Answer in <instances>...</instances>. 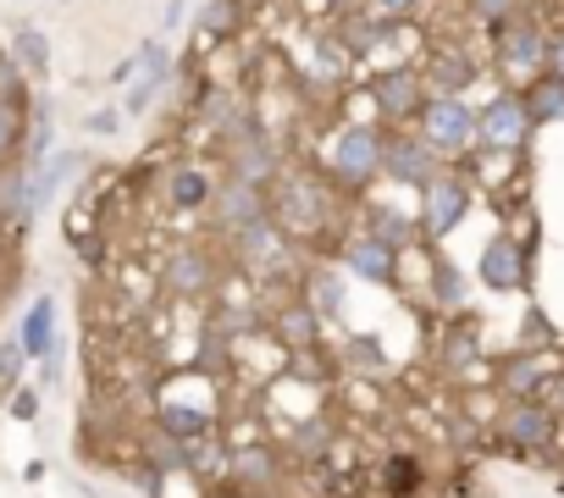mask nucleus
I'll use <instances>...</instances> for the list:
<instances>
[{
	"mask_svg": "<svg viewBox=\"0 0 564 498\" xmlns=\"http://www.w3.org/2000/svg\"><path fill=\"white\" fill-rule=\"evenodd\" d=\"M547 34H553V23H542V12L525 0L503 29H492V78L503 89L536 84L547 73Z\"/></svg>",
	"mask_w": 564,
	"mask_h": 498,
	"instance_id": "nucleus-1",
	"label": "nucleus"
},
{
	"mask_svg": "<svg viewBox=\"0 0 564 498\" xmlns=\"http://www.w3.org/2000/svg\"><path fill=\"white\" fill-rule=\"evenodd\" d=\"M432 294H437V305H459V300H465V278H459L448 261H437V267H432Z\"/></svg>",
	"mask_w": 564,
	"mask_h": 498,
	"instance_id": "nucleus-36",
	"label": "nucleus"
},
{
	"mask_svg": "<svg viewBox=\"0 0 564 498\" xmlns=\"http://www.w3.org/2000/svg\"><path fill=\"white\" fill-rule=\"evenodd\" d=\"M84 166H89L84 150H62V155H51V161H34V210H45Z\"/></svg>",
	"mask_w": 564,
	"mask_h": 498,
	"instance_id": "nucleus-18",
	"label": "nucleus"
},
{
	"mask_svg": "<svg viewBox=\"0 0 564 498\" xmlns=\"http://www.w3.org/2000/svg\"><path fill=\"white\" fill-rule=\"evenodd\" d=\"M481 289H492V294H514V289H525L531 283V256H525V243H514L509 232L503 238H492L487 249H481Z\"/></svg>",
	"mask_w": 564,
	"mask_h": 498,
	"instance_id": "nucleus-12",
	"label": "nucleus"
},
{
	"mask_svg": "<svg viewBox=\"0 0 564 498\" xmlns=\"http://www.w3.org/2000/svg\"><path fill=\"white\" fill-rule=\"evenodd\" d=\"M520 95H525V106H531L536 128H542V122H564V78L542 73V78H536V84H525Z\"/></svg>",
	"mask_w": 564,
	"mask_h": 498,
	"instance_id": "nucleus-27",
	"label": "nucleus"
},
{
	"mask_svg": "<svg viewBox=\"0 0 564 498\" xmlns=\"http://www.w3.org/2000/svg\"><path fill=\"white\" fill-rule=\"evenodd\" d=\"M366 89H371V100H377L382 122H415V117H421V106L432 100L426 73H421L415 62H404V67H382L377 78H366Z\"/></svg>",
	"mask_w": 564,
	"mask_h": 498,
	"instance_id": "nucleus-5",
	"label": "nucleus"
},
{
	"mask_svg": "<svg viewBox=\"0 0 564 498\" xmlns=\"http://www.w3.org/2000/svg\"><path fill=\"white\" fill-rule=\"evenodd\" d=\"M377 487H382L388 498H410V492L426 487V465H421L415 454H388L382 470H377Z\"/></svg>",
	"mask_w": 564,
	"mask_h": 498,
	"instance_id": "nucleus-25",
	"label": "nucleus"
},
{
	"mask_svg": "<svg viewBox=\"0 0 564 498\" xmlns=\"http://www.w3.org/2000/svg\"><path fill=\"white\" fill-rule=\"evenodd\" d=\"M476 349H481V344H476V327H470V322H459V327H454V333L443 338V349H437V360H443L448 371H465V366L476 360Z\"/></svg>",
	"mask_w": 564,
	"mask_h": 498,
	"instance_id": "nucleus-31",
	"label": "nucleus"
},
{
	"mask_svg": "<svg viewBox=\"0 0 564 498\" xmlns=\"http://www.w3.org/2000/svg\"><path fill=\"white\" fill-rule=\"evenodd\" d=\"M12 56L29 78H51V34L40 23H18L12 29Z\"/></svg>",
	"mask_w": 564,
	"mask_h": 498,
	"instance_id": "nucleus-24",
	"label": "nucleus"
},
{
	"mask_svg": "<svg viewBox=\"0 0 564 498\" xmlns=\"http://www.w3.org/2000/svg\"><path fill=\"white\" fill-rule=\"evenodd\" d=\"M366 7H371L377 18H388V23H410V18L426 7V0H366Z\"/></svg>",
	"mask_w": 564,
	"mask_h": 498,
	"instance_id": "nucleus-40",
	"label": "nucleus"
},
{
	"mask_svg": "<svg viewBox=\"0 0 564 498\" xmlns=\"http://www.w3.org/2000/svg\"><path fill=\"white\" fill-rule=\"evenodd\" d=\"M161 432H172V437H183V443H194V437H205V432H216V421H210V410H188V404H166V410H161Z\"/></svg>",
	"mask_w": 564,
	"mask_h": 498,
	"instance_id": "nucleus-29",
	"label": "nucleus"
},
{
	"mask_svg": "<svg viewBox=\"0 0 564 498\" xmlns=\"http://www.w3.org/2000/svg\"><path fill=\"white\" fill-rule=\"evenodd\" d=\"M547 73L564 78V23H553V34H547Z\"/></svg>",
	"mask_w": 564,
	"mask_h": 498,
	"instance_id": "nucleus-42",
	"label": "nucleus"
},
{
	"mask_svg": "<svg viewBox=\"0 0 564 498\" xmlns=\"http://www.w3.org/2000/svg\"><path fill=\"white\" fill-rule=\"evenodd\" d=\"M470 177L465 172H437L426 188H421V232L426 238H448L459 221H465V210H470Z\"/></svg>",
	"mask_w": 564,
	"mask_h": 498,
	"instance_id": "nucleus-6",
	"label": "nucleus"
},
{
	"mask_svg": "<svg viewBox=\"0 0 564 498\" xmlns=\"http://www.w3.org/2000/svg\"><path fill=\"white\" fill-rule=\"evenodd\" d=\"M243 12H249V0H210V7L199 12V40H232L243 29Z\"/></svg>",
	"mask_w": 564,
	"mask_h": 498,
	"instance_id": "nucleus-26",
	"label": "nucleus"
},
{
	"mask_svg": "<svg viewBox=\"0 0 564 498\" xmlns=\"http://www.w3.org/2000/svg\"><path fill=\"white\" fill-rule=\"evenodd\" d=\"M172 84V56H166V45H155V56H150V67L128 84V100H122V111L128 117H144L155 100H161V89Z\"/></svg>",
	"mask_w": 564,
	"mask_h": 498,
	"instance_id": "nucleus-19",
	"label": "nucleus"
},
{
	"mask_svg": "<svg viewBox=\"0 0 564 498\" xmlns=\"http://www.w3.org/2000/svg\"><path fill=\"white\" fill-rule=\"evenodd\" d=\"M333 443H338V432H327V421H316V415L294 426V448H300L305 459H322V454H327Z\"/></svg>",
	"mask_w": 564,
	"mask_h": 498,
	"instance_id": "nucleus-32",
	"label": "nucleus"
},
{
	"mask_svg": "<svg viewBox=\"0 0 564 498\" xmlns=\"http://www.w3.org/2000/svg\"><path fill=\"white\" fill-rule=\"evenodd\" d=\"M183 23V0H166V12H161V29H177Z\"/></svg>",
	"mask_w": 564,
	"mask_h": 498,
	"instance_id": "nucleus-45",
	"label": "nucleus"
},
{
	"mask_svg": "<svg viewBox=\"0 0 564 498\" xmlns=\"http://www.w3.org/2000/svg\"><path fill=\"white\" fill-rule=\"evenodd\" d=\"M216 221H221V232L232 238L238 227H249L254 216H265L271 210V194H265V183H249V177H238V172H227V183H216Z\"/></svg>",
	"mask_w": 564,
	"mask_h": 498,
	"instance_id": "nucleus-11",
	"label": "nucleus"
},
{
	"mask_svg": "<svg viewBox=\"0 0 564 498\" xmlns=\"http://www.w3.org/2000/svg\"><path fill=\"white\" fill-rule=\"evenodd\" d=\"M18 338H23V349H29V360H45V355H56V305L51 300H34L29 305V316H23V327H18Z\"/></svg>",
	"mask_w": 564,
	"mask_h": 498,
	"instance_id": "nucleus-22",
	"label": "nucleus"
},
{
	"mask_svg": "<svg viewBox=\"0 0 564 498\" xmlns=\"http://www.w3.org/2000/svg\"><path fill=\"white\" fill-rule=\"evenodd\" d=\"M210 199H216V177L205 166H194V161L172 166V177H166V205L172 210H205Z\"/></svg>",
	"mask_w": 564,
	"mask_h": 498,
	"instance_id": "nucleus-17",
	"label": "nucleus"
},
{
	"mask_svg": "<svg viewBox=\"0 0 564 498\" xmlns=\"http://www.w3.org/2000/svg\"><path fill=\"white\" fill-rule=\"evenodd\" d=\"M29 366V349H23V338H7L0 344V382H18V371Z\"/></svg>",
	"mask_w": 564,
	"mask_h": 498,
	"instance_id": "nucleus-39",
	"label": "nucleus"
},
{
	"mask_svg": "<svg viewBox=\"0 0 564 498\" xmlns=\"http://www.w3.org/2000/svg\"><path fill=\"white\" fill-rule=\"evenodd\" d=\"M0 100H18V106L29 100V73L18 67V56H12V62L0 56Z\"/></svg>",
	"mask_w": 564,
	"mask_h": 498,
	"instance_id": "nucleus-37",
	"label": "nucleus"
},
{
	"mask_svg": "<svg viewBox=\"0 0 564 498\" xmlns=\"http://www.w3.org/2000/svg\"><path fill=\"white\" fill-rule=\"evenodd\" d=\"M476 122H481V150H492V155H520L531 144V133H536V117H531L525 95L503 89V84L481 100Z\"/></svg>",
	"mask_w": 564,
	"mask_h": 498,
	"instance_id": "nucleus-4",
	"label": "nucleus"
},
{
	"mask_svg": "<svg viewBox=\"0 0 564 498\" xmlns=\"http://www.w3.org/2000/svg\"><path fill=\"white\" fill-rule=\"evenodd\" d=\"M84 128H89L95 139H111V133L122 128V111H117V106H100V111H89V117H84Z\"/></svg>",
	"mask_w": 564,
	"mask_h": 498,
	"instance_id": "nucleus-41",
	"label": "nucleus"
},
{
	"mask_svg": "<svg viewBox=\"0 0 564 498\" xmlns=\"http://www.w3.org/2000/svg\"><path fill=\"white\" fill-rule=\"evenodd\" d=\"M34 410H40V399H34V393H18V399H12V415L34 421Z\"/></svg>",
	"mask_w": 564,
	"mask_h": 498,
	"instance_id": "nucleus-43",
	"label": "nucleus"
},
{
	"mask_svg": "<svg viewBox=\"0 0 564 498\" xmlns=\"http://www.w3.org/2000/svg\"><path fill=\"white\" fill-rule=\"evenodd\" d=\"M51 139H56V128H51V111L40 106V111H34V128H29V161H45Z\"/></svg>",
	"mask_w": 564,
	"mask_h": 498,
	"instance_id": "nucleus-38",
	"label": "nucleus"
},
{
	"mask_svg": "<svg viewBox=\"0 0 564 498\" xmlns=\"http://www.w3.org/2000/svg\"><path fill=\"white\" fill-rule=\"evenodd\" d=\"M271 216H276L282 227H311V221H322V194H316V183L300 177V172H282L276 188H271Z\"/></svg>",
	"mask_w": 564,
	"mask_h": 498,
	"instance_id": "nucleus-13",
	"label": "nucleus"
},
{
	"mask_svg": "<svg viewBox=\"0 0 564 498\" xmlns=\"http://www.w3.org/2000/svg\"><path fill=\"white\" fill-rule=\"evenodd\" d=\"M421 73H426V89H432V95H470V89L481 84V62H476L459 40H437V45L426 51Z\"/></svg>",
	"mask_w": 564,
	"mask_h": 498,
	"instance_id": "nucleus-9",
	"label": "nucleus"
},
{
	"mask_svg": "<svg viewBox=\"0 0 564 498\" xmlns=\"http://www.w3.org/2000/svg\"><path fill=\"white\" fill-rule=\"evenodd\" d=\"M232 249H238V261L249 267V272H276L282 267V256H289V227H282L271 210L265 216H254L249 227H238L232 232Z\"/></svg>",
	"mask_w": 564,
	"mask_h": 498,
	"instance_id": "nucleus-10",
	"label": "nucleus"
},
{
	"mask_svg": "<svg viewBox=\"0 0 564 498\" xmlns=\"http://www.w3.org/2000/svg\"><path fill=\"white\" fill-rule=\"evenodd\" d=\"M210 283H216V267H210L205 249H172L166 256V289L177 300H199Z\"/></svg>",
	"mask_w": 564,
	"mask_h": 498,
	"instance_id": "nucleus-16",
	"label": "nucleus"
},
{
	"mask_svg": "<svg viewBox=\"0 0 564 498\" xmlns=\"http://www.w3.org/2000/svg\"><path fill=\"white\" fill-rule=\"evenodd\" d=\"M553 371H558L553 355H509V360L498 366V388H503L509 399H542L547 382H553Z\"/></svg>",
	"mask_w": 564,
	"mask_h": 498,
	"instance_id": "nucleus-15",
	"label": "nucleus"
},
{
	"mask_svg": "<svg viewBox=\"0 0 564 498\" xmlns=\"http://www.w3.org/2000/svg\"><path fill=\"white\" fill-rule=\"evenodd\" d=\"M84 498H100V492H84Z\"/></svg>",
	"mask_w": 564,
	"mask_h": 498,
	"instance_id": "nucleus-46",
	"label": "nucleus"
},
{
	"mask_svg": "<svg viewBox=\"0 0 564 498\" xmlns=\"http://www.w3.org/2000/svg\"><path fill=\"white\" fill-rule=\"evenodd\" d=\"M547 404H553V410H564V366H558V371H553V382H547Z\"/></svg>",
	"mask_w": 564,
	"mask_h": 498,
	"instance_id": "nucleus-44",
	"label": "nucleus"
},
{
	"mask_svg": "<svg viewBox=\"0 0 564 498\" xmlns=\"http://www.w3.org/2000/svg\"><path fill=\"white\" fill-rule=\"evenodd\" d=\"M155 45H161V40H144L139 51H128V56H122V62L111 67V78H106V84H117V89H128V84H133V78L144 73V67H150V56H155Z\"/></svg>",
	"mask_w": 564,
	"mask_h": 498,
	"instance_id": "nucleus-35",
	"label": "nucleus"
},
{
	"mask_svg": "<svg viewBox=\"0 0 564 498\" xmlns=\"http://www.w3.org/2000/svg\"><path fill=\"white\" fill-rule=\"evenodd\" d=\"M227 470L238 476V487H271L276 481V448H265V443H238V454L227 459Z\"/></svg>",
	"mask_w": 564,
	"mask_h": 498,
	"instance_id": "nucleus-23",
	"label": "nucleus"
},
{
	"mask_svg": "<svg viewBox=\"0 0 564 498\" xmlns=\"http://www.w3.org/2000/svg\"><path fill=\"white\" fill-rule=\"evenodd\" d=\"M316 327H322V316H316L311 300H289V305L276 311V344H282V349H294V355L316 344Z\"/></svg>",
	"mask_w": 564,
	"mask_h": 498,
	"instance_id": "nucleus-21",
	"label": "nucleus"
},
{
	"mask_svg": "<svg viewBox=\"0 0 564 498\" xmlns=\"http://www.w3.org/2000/svg\"><path fill=\"white\" fill-rule=\"evenodd\" d=\"M0 216L7 221H29L34 216V161L0 166Z\"/></svg>",
	"mask_w": 564,
	"mask_h": 498,
	"instance_id": "nucleus-20",
	"label": "nucleus"
},
{
	"mask_svg": "<svg viewBox=\"0 0 564 498\" xmlns=\"http://www.w3.org/2000/svg\"><path fill=\"white\" fill-rule=\"evenodd\" d=\"M344 267L355 272V278H366V283H399V249L393 243H382L377 232H360V238H349L344 243Z\"/></svg>",
	"mask_w": 564,
	"mask_h": 498,
	"instance_id": "nucleus-14",
	"label": "nucleus"
},
{
	"mask_svg": "<svg viewBox=\"0 0 564 498\" xmlns=\"http://www.w3.org/2000/svg\"><path fill=\"white\" fill-rule=\"evenodd\" d=\"M366 232H377L382 243H393L399 256H404V249H415V232H421V221H410V216H399V210H371Z\"/></svg>",
	"mask_w": 564,
	"mask_h": 498,
	"instance_id": "nucleus-28",
	"label": "nucleus"
},
{
	"mask_svg": "<svg viewBox=\"0 0 564 498\" xmlns=\"http://www.w3.org/2000/svg\"><path fill=\"white\" fill-rule=\"evenodd\" d=\"M23 133H29L23 106H18V100H0V161H7V155L23 144Z\"/></svg>",
	"mask_w": 564,
	"mask_h": 498,
	"instance_id": "nucleus-34",
	"label": "nucleus"
},
{
	"mask_svg": "<svg viewBox=\"0 0 564 498\" xmlns=\"http://www.w3.org/2000/svg\"><path fill=\"white\" fill-rule=\"evenodd\" d=\"M443 155L421 139V128H393L388 133V150H382V177H393V183H410V188H426L443 166H437Z\"/></svg>",
	"mask_w": 564,
	"mask_h": 498,
	"instance_id": "nucleus-8",
	"label": "nucleus"
},
{
	"mask_svg": "<svg viewBox=\"0 0 564 498\" xmlns=\"http://www.w3.org/2000/svg\"><path fill=\"white\" fill-rule=\"evenodd\" d=\"M415 128H421V139H426L443 161L470 155V150L481 144V122H476V106H470L465 95H432V100L421 106Z\"/></svg>",
	"mask_w": 564,
	"mask_h": 498,
	"instance_id": "nucleus-3",
	"label": "nucleus"
},
{
	"mask_svg": "<svg viewBox=\"0 0 564 498\" xmlns=\"http://www.w3.org/2000/svg\"><path fill=\"white\" fill-rule=\"evenodd\" d=\"M305 300L316 305L322 322H333V316L344 311V283H338V272H311V278H305Z\"/></svg>",
	"mask_w": 564,
	"mask_h": 498,
	"instance_id": "nucleus-30",
	"label": "nucleus"
},
{
	"mask_svg": "<svg viewBox=\"0 0 564 498\" xmlns=\"http://www.w3.org/2000/svg\"><path fill=\"white\" fill-rule=\"evenodd\" d=\"M382 150H388V128L377 122H338L333 144H327V172L344 194H360L382 177Z\"/></svg>",
	"mask_w": 564,
	"mask_h": 498,
	"instance_id": "nucleus-2",
	"label": "nucleus"
},
{
	"mask_svg": "<svg viewBox=\"0 0 564 498\" xmlns=\"http://www.w3.org/2000/svg\"><path fill=\"white\" fill-rule=\"evenodd\" d=\"M465 7H470V18H476V29H503L520 7H525V0H465Z\"/></svg>",
	"mask_w": 564,
	"mask_h": 498,
	"instance_id": "nucleus-33",
	"label": "nucleus"
},
{
	"mask_svg": "<svg viewBox=\"0 0 564 498\" xmlns=\"http://www.w3.org/2000/svg\"><path fill=\"white\" fill-rule=\"evenodd\" d=\"M498 432L514 454H542V448H553L558 410L547 399H509V410L498 415Z\"/></svg>",
	"mask_w": 564,
	"mask_h": 498,
	"instance_id": "nucleus-7",
	"label": "nucleus"
}]
</instances>
